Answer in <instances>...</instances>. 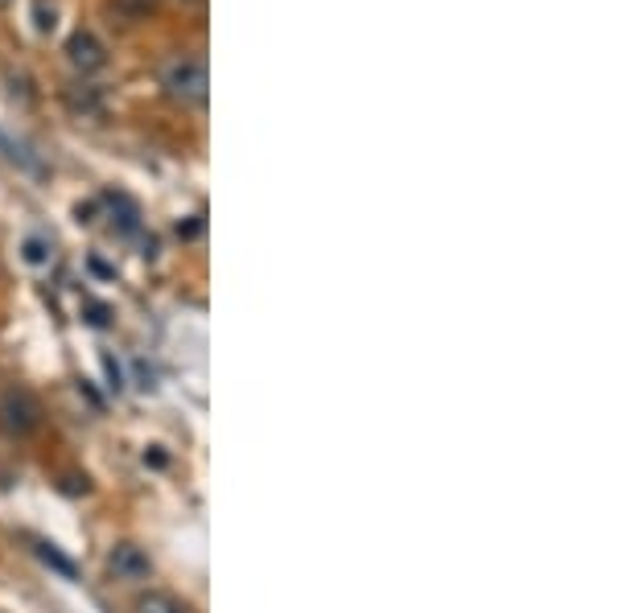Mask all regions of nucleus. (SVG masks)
<instances>
[{"label": "nucleus", "instance_id": "2", "mask_svg": "<svg viewBox=\"0 0 618 613\" xmlns=\"http://www.w3.org/2000/svg\"><path fill=\"white\" fill-rule=\"evenodd\" d=\"M66 62H71V71L75 75H99L104 66H108V46L99 41L95 29H75L71 38H66Z\"/></svg>", "mask_w": 618, "mask_h": 613}, {"label": "nucleus", "instance_id": "6", "mask_svg": "<svg viewBox=\"0 0 618 613\" xmlns=\"http://www.w3.org/2000/svg\"><path fill=\"white\" fill-rule=\"evenodd\" d=\"M50 256H54L50 240H41V235H25V240H21V260L29 263V268H46Z\"/></svg>", "mask_w": 618, "mask_h": 613}, {"label": "nucleus", "instance_id": "1", "mask_svg": "<svg viewBox=\"0 0 618 613\" xmlns=\"http://www.w3.org/2000/svg\"><path fill=\"white\" fill-rule=\"evenodd\" d=\"M161 87H166L169 99L178 103H190V108H203L206 103V87H210V75H206V62L194 54H178L161 66Z\"/></svg>", "mask_w": 618, "mask_h": 613}, {"label": "nucleus", "instance_id": "8", "mask_svg": "<svg viewBox=\"0 0 618 613\" xmlns=\"http://www.w3.org/2000/svg\"><path fill=\"white\" fill-rule=\"evenodd\" d=\"M34 29L41 38H50L58 29V4L54 0H34Z\"/></svg>", "mask_w": 618, "mask_h": 613}, {"label": "nucleus", "instance_id": "5", "mask_svg": "<svg viewBox=\"0 0 618 613\" xmlns=\"http://www.w3.org/2000/svg\"><path fill=\"white\" fill-rule=\"evenodd\" d=\"M136 613H190V605L173 593H145L136 601Z\"/></svg>", "mask_w": 618, "mask_h": 613}, {"label": "nucleus", "instance_id": "4", "mask_svg": "<svg viewBox=\"0 0 618 613\" xmlns=\"http://www.w3.org/2000/svg\"><path fill=\"white\" fill-rule=\"evenodd\" d=\"M4 420H9V428L13 432H34L38 428V404H34V395L29 391H4Z\"/></svg>", "mask_w": 618, "mask_h": 613}, {"label": "nucleus", "instance_id": "9", "mask_svg": "<svg viewBox=\"0 0 618 613\" xmlns=\"http://www.w3.org/2000/svg\"><path fill=\"white\" fill-rule=\"evenodd\" d=\"M38 560H41V564H46V568H54V573H62V576H66V580L75 576V564H71V560L62 556V552H58L54 543H38Z\"/></svg>", "mask_w": 618, "mask_h": 613}, {"label": "nucleus", "instance_id": "3", "mask_svg": "<svg viewBox=\"0 0 618 613\" xmlns=\"http://www.w3.org/2000/svg\"><path fill=\"white\" fill-rule=\"evenodd\" d=\"M108 568H112L116 580H145L153 573V560L136 543H116L112 556H108Z\"/></svg>", "mask_w": 618, "mask_h": 613}, {"label": "nucleus", "instance_id": "12", "mask_svg": "<svg viewBox=\"0 0 618 613\" xmlns=\"http://www.w3.org/2000/svg\"><path fill=\"white\" fill-rule=\"evenodd\" d=\"M145 462H153V465H166V453H161V449H153V453H145Z\"/></svg>", "mask_w": 618, "mask_h": 613}, {"label": "nucleus", "instance_id": "13", "mask_svg": "<svg viewBox=\"0 0 618 613\" xmlns=\"http://www.w3.org/2000/svg\"><path fill=\"white\" fill-rule=\"evenodd\" d=\"M4 4H13V0H0V9H4Z\"/></svg>", "mask_w": 618, "mask_h": 613}, {"label": "nucleus", "instance_id": "10", "mask_svg": "<svg viewBox=\"0 0 618 613\" xmlns=\"http://www.w3.org/2000/svg\"><path fill=\"white\" fill-rule=\"evenodd\" d=\"M71 103H75V112H92V115H99V95H95V87H83V91H75L71 95Z\"/></svg>", "mask_w": 618, "mask_h": 613}, {"label": "nucleus", "instance_id": "7", "mask_svg": "<svg viewBox=\"0 0 618 613\" xmlns=\"http://www.w3.org/2000/svg\"><path fill=\"white\" fill-rule=\"evenodd\" d=\"M108 9H112V17L120 21H145L157 9V0H108Z\"/></svg>", "mask_w": 618, "mask_h": 613}, {"label": "nucleus", "instance_id": "11", "mask_svg": "<svg viewBox=\"0 0 618 613\" xmlns=\"http://www.w3.org/2000/svg\"><path fill=\"white\" fill-rule=\"evenodd\" d=\"M99 363H104V371H108V388H112V391H124V383H129V379H124V367L116 363L112 354H104Z\"/></svg>", "mask_w": 618, "mask_h": 613}]
</instances>
